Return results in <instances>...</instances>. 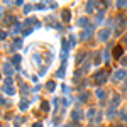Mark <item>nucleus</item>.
Instances as JSON below:
<instances>
[{"label": "nucleus", "instance_id": "2", "mask_svg": "<svg viewBox=\"0 0 127 127\" xmlns=\"http://www.w3.org/2000/svg\"><path fill=\"white\" fill-rule=\"evenodd\" d=\"M126 76H127V71H126V69H119V71H115V73H114V81H122Z\"/></svg>", "mask_w": 127, "mask_h": 127}, {"label": "nucleus", "instance_id": "11", "mask_svg": "<svg viewBox=\"0 0 127 127\" xmlns=\"http://www.w3.org/2000/svg\"><path fill=\"white\" fill-rule=\"evenodd\" d=\"M95 10V5L93 3H87V12H93Z\"/></svg>", "mask_w": 127, "mask_h": 127}, {"label": "nucleus", "instance_id": "25", "mask_svg": "<svg viewBox=\"0 0 127 127\" xmlns=\"http://www.w3.org/2000/svg\"><path fill=\"white\" fill-rule=\"evenodd\" d=\"M117 127H122V126H117Z\"/></svg>", "mask_w": 127, "mask_h": 127}, {"label": "nucleus", "instance_id": "8", "mask_svg": "<svg viewBox=\"0 0 127 127\" xmlns=\"http://www.w3.org/2000/svg\"><path fill=\"white\" fill-rule=\"evenodd\" d=\"M81 115H83V114H81V110H80V108H76V110L73 112V119H75V120H76V119L80 120V119H81Z\"/></svg>", "mask_w": 127, "mask_h": 127}, {"label": "nucleus", "instance_id": "9", "mask_svg": "<svg viewBox=\"0 0 127 127\" xmlns=\"http://www.w3.org/2000/svg\"><path fill=\"white\" fill-rule=\"evenodd\" d=\"M3 68H5V73H7V75H12V73H14V68H12V64L5 63V66H3Z\"/></svg>", "mask_w": 127, "mask_h": 127}, {"label": "nucleus", "instance_id": "17", "mask_svg": "<svg viewBox=\"0 0 127 127\" xmlns=\"http://www.w3.org/2000/svg\"><path fill=\"white\" fill-rule=\"evenodd\" d=\"M48 88H49V90H54V83L49 81V83H48Z\"/></svg>", "mask_w": 127, "mask_h": 127}, {"label": "nucleus", "instance_id": "20", "mask_svg": "<svg viewBox=\"0 0 127 127\" xmlns=\"http://www.w3.org/2000/svg\"><path fill=\"white\" fill-rule=\"evenodd\" d=\"M19 61H20V58H19V56H14V63L19 64Z\"/></svg>", "mask_w": 127, "mask_h": 127}, {"label": "nucleus", "instance_id": "3", "mask_svg": "<svg viewBox=\"0 0 127 127\" xmlns=\"http://www.w3.org/2000/svg\"><path fill=\"white\" fill-rule=\"evenodd\" d=\"M108 36H110V29H102L100 34H98V39L100 41H105V39H108Z\"/></svg>", "mask_w": 127, "mask_h": 127}, {"label": "nucleus", "instance_id": "4", "mask_svg": "<svg viewBox=\"0 0 127 127\" xmlns=\"http://www.w3.org/2000/svg\"><path fill=\"white\" fill-rule=\"evenodd\" d=\"M92 34H93V27H87V29H85V32L81 34V37H83V39H88Z\"/></svg>", "mask_w": 127, "mask_h": 127}, {"label": "nucleus", "instance_id": "24", "mask_svg": "<svg viewBox=\"0 0 127 127\" xmlns=\"http://www.w3.org/2000/svg\"><path fill=\"white\" fill-rule=\"evenodd\" d=\"M34 127H42V126H41V124H39V122H37V124H36V126H34Z\"/></svg>", "mask_w": 127, "mask_h": 127}, {"label": "nucleus", "instance_id": "5", "mask_svg": "<svg viewBox=\"0 0 127 127\" xmlns=\"http://www.w3.org/2000/svg\"><path fill=\"white\" fill-rule=\"evenodd\" d=\"M119 102H120V97H119V95H115L114 98H112V103H110V108H115V107L119 105Z\"/></svg>", "mask_w": 127, "mask_h": 127}, {"label": "nucleus", "instance_id": "23", "mask_svg": "<svg viewBox=\"0 0 127 127\" xmlns=\"http://www.w3.org/2000/svg\"><path fill=\"white\" fill-rule=\"evenodd\" d=\"M122 42H126V46H127V36L124 37V39H122Z\"/></svg>", "mask_w": 127, "mask_h": 127}, {"label": "nucleus", "instance_id": "1", "mask_svg": "<svg viewBox=\"0 0 127 127\" xmlns=\"http://www.w3.org/2000/svg\"><path fill=\"white\" fill-rule=\"evenodd\" d=\"M93 80H95L97 85H102V83H105V80H107V75H105V71H98L95 76H93Z\"/></svg>", "mask_w": 127, "mask_h": 127}, {"label": "nucleus", "instance_id": "22", "mask_svg": "<svg viewBox=\"0 0 127 127\" xmlns=\"http://www.w3.org/2000/svg\"><path fill=\"white\" fill-rule=\"evenodd\" d=\"M32 32V29H26V31H24V36H27V34H31Z\"/></svg>", "mask_w": 127, "mask_h": 127}, {"label": "nucleus", "instance_id": "16", "mask_svg": "<svg viewBox=\"0 0 127 127\" xmlns=\"http://www.w3.org/2000/svg\"><path fill=\"white\" fill-rule=\"evenodd\" d=\"M87 98H88V95H87V93H81V97H80V100H81V102H85Z\"/></svg>", "mask_w": 127, "mask_h": 127}, {"label": "nucleus", "instance_id": "7", "mask_svg": "<svg viewBox=\"0 0 127 127\" xmlns=\"http://www.w3.org/2000/svg\"><path fill=\"white\" fill-rule=\"evenodd\" d=\"M122 51H124L122 48H115V49H114V56H115V58L119 59V58L122 56Z\"/></svg>", "mask_w": 127, "mask_h": 127}, {"label": "nucleus", "instance_id": "21", "mask_svg": "<svg viewBox=\"0 0 127 127\" xmlns=\"http://www.w3.org/2000/svg\"><path fill=\"white\" fill-rule=\"evenodd\" d=\"M120 63L124 64V66H127V58H122V59H120Z\"/></svg>", "mask_w": 127, "mask_h": 127}, {"label": "nucleus", "instance_id": "10", "mask_svg": "<svg viewBox=\"0 0 127 127\" xmlns=\"http://www.w3.org/2000/svg\"><path fill=\"white\" fill-rule=\"evenodd\" d=\"M63 20H64V22L69 20V10H64V12H63Z\"/></svg>", "mask_w": 127, "mask_h": 127}, {"label": "nucleus", "instance_id": "18", "mask_svg": "<svg viewBox=\"0 0 127 127\" xmlns=\"http://www.w3.org/2000/svg\"><path fill=\"white\" fill-rule=\"evenodd\" d=\"M48 107H49V105H48V103H46V102H44V103H42V105H41V108H42V110H44V112H46V110H48Z\"/></svg>", "mask_w": 127, "mask_h": 127}, {"label": "nucleus", "instance_id": "12", "mask_svg": "<svg viewBox=\"0 0 127 127\" xmlns=\"http://www.w3.org/2000/svg\"><path fill=\"white\" fill-rule=\"evenodd\" d=\"M58 76H59V78H63V76H64V66H61V68H59V71H58Z\"/></svg>", "mask_w": 127, "mask_h": 127}, {"label": "nucleus", "instance_id": "19", "mask_svg": "<svg viewBox=\"0 0 127 127\" xmlns=\"http://www.w3.org/2000/svg\"><path fill=\"white\" fill-rule=\"evenodd\" d=\"M26 107H27V102H26V100H24V102H20V108H26Z\"/></svg>", "mask_w": 127, "mask_h": 127}, {"label": "nucleus", "instance_id": "15", "mask_svg": "<svg viewBox=\"0 0 127 127\" xmlns=\"http://www.w3.org/2000/svg\"><path fill=\"white\" fill-rule=\"evenodd\" d=\"M95 108H90V110H88V117H90V119H92V117H93V115H95Z\"/></svg>", "mask_w": 127, "mask_h": 127}, {"label": "nucleus", "instance_id": "6", "mask_svg": "<svg viewBox=\"0 0 127 127\" xmlns=\"http://www.w3.org/2000/svg\"><path fill=\"white\" fill-rule=\"evenodd\" d=\"M78 26H80V27H87V26H88V19H87V17L80 19V20H78Z\"/></svg>", "mask_w": 127, "mask_h": 127}, {"label": "nucleus", "instance_id": "14", "mask_svg": "<svg viewBox=\"0 0 127 127\" xmlns=\"http://www.w3.org/2000/svg\"><path fill=\"white\" fill-rule=\"evenodd\" d=\"M14 42H15V44H14L15 48H20V46H22V41H20V39H15Z\"/></svg>", "mask_w": 127, "mask_h": 127}, {"label": "nucleus", "instance_id": "13", "mask_svg": "<svg viewBox=\"0 0 127 127\" xmlns=\"http://www.w3.org/2000/svg\"><path fill=\"white\" fill-rule=\"evenodd\" d=\"M97 97H98V98H103V90H102V88L97 90Z\"/></svg>", "mask_w": 127, "mask_h": 127}]
</instances>
